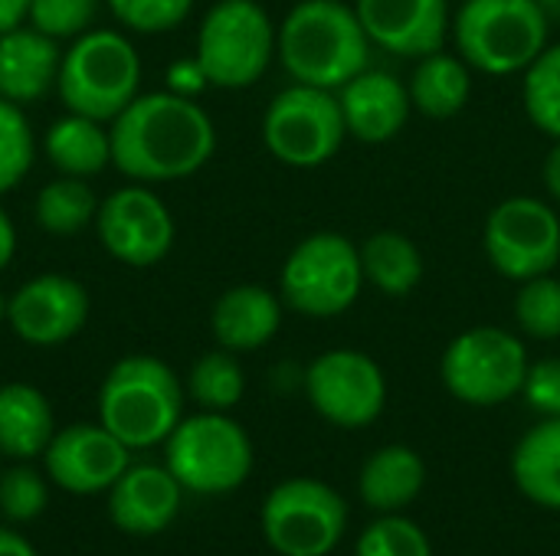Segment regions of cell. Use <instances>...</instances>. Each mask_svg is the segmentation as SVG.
Segmentation results:
<instances>
[{
	"label": "cell",
	"instance_id": "277c9868",
	"mask_svg": "<svg viewBox=\"0 0 560 556\" xmlns=\"http://www.w3.org/2000/svg\"><path fill=\"white\" fill-rule=\"evenodd\" d=\"M541 0H463L453 13L456 52L482 75H522L551 43Z\"/></svg>",
	"mask_w": 560,
	"mask_h": 556
},
{
	"label": "cell",
	"instance_id": "7c38bea8",
	"mask_svg": "<svg viewBox=\"0 0 560 556\" xmlns=\"http://www.w3.org/2000/svg\"><path fill=\"white\" fill-rule=\"evenodd\" d=\"M482 252L502 279L518 285L555 272L560 262L558 210L528 193L505 197L486 216Z\"/></svg>",
	"mask_w": 560,
	"mask_h": 556
},
{
	"label": "cell",
	"instance_id": "603a6c76",
	"mask_svg": "<svg viewBox=\"0 0 560 556\" xmlns=\"http://www.w3.org/2000/svg\"><path fill=\"white\" fill-rule=\"evenodd\" d=\"M427 485V462L410 446H384L361 465V501L377 514H397L410 508Z\"/></svg>",
	"mask_w": 560,
	"mask_h": 556
},
{
	"label": "cell",
	"instance_id": "7a4b0ae2",
	"mask_svg": "<svg viewBox=\"0 0 560 556\" xmlns=\"http://www.w3.org/2000/svg\"><path fill=\"white\" fill-rule=\"evenodd\" d=\"M371 39L345 0H299L276 33V59L292 82L338 92L371 66Z\"/></svg>",
	"mask_w": 560,
	"mask_h": 556
},
{
	"label": "cell",
	"instance_id": "5b68a950",
	"mask_svg": "<svg viewBox=\"0 0 560 556\" xmlns=\"http://www.w3.org/2000/svg\"><path fill=\"white\" fill-rule=\"evenodd\" d=\"M141 85V59L135 43L118 29H89L62 52L56 92L66 111L95 121L118 118Z\"/></svg>",
	"mask_w": 560,
	"mask_h": 556
},
{
	"label": "cell",
	"instance_id": "836d02e7",
	"mask_svg": "<svg viewBox=\"0 0 560 556\" xmlns=\"http://www.w3.org/2000/svg\"><path fill=\"white\" fill-rule=\"evenodd\" d=\"M354 556H433V544L420 524L404 514H381L358 537Z\"/></svg>",
	"mask_w": 560,
	"mask_h": 556
},
{
	"label": "cell",
	"instance_id": "f1b7e54d",
	"mask_svg": "<svg viewBox=\"0 0 560 556\" xmlns=\"http://www.w3.org/2000/svg\"><path fill=\"white\" fill-rule=\"evenodd\" d=\"M187 397L210 413H226L233 410L243 393H246V374L236 360V354L230 351H210L203 357L194 360L190 374H187Z\"/></svg>",
	"mask_w": 560,
	"mask_h": 556
},
{
	"label": "cell",
	"instance_id": "4dcf8cb0",
	"mask_svg": "<svg viewBox=\"0 0 560 556\" xmlns=\"http://www.w3.org/2000/svg\"><path fill=\"white\" fill-rule=\"evenodd\" d=\"M515 321L532 341H560V279L555 272L518 285Z\"/></svg>",
	"mask_w": 560,
	"mask_h": 556
},
{
	"label": "cell",
	"instance_id": "60d3db41",
	"mask_svg": "<svg viewBox=\"0 0 560 556\" xmlns=\"http://www.w3.org/2000/svg\"><path fill=\"white\" fill-rule=\"evenodd\" d=\"M0 556H39V554H36V547H33L23 534H16L13 528H3V524H0Z\"/></svg>",
	"mask_w": 560,
	"mask_h": 556
},
{
	"label": "cell",
	"instance_id": "484cf974",
	"mask_svg": "<svg viewBox=\"0 0 560 556\" xmlns=\"http://www.w3.org/2000/svg\"><path fill=\"white\" fill-rule=\"evenodd\" d=\"M512 478L538 508L560 511V416L535 423L515 446Z\"/></svg>",
	"mask_w": 560,
	"mask_h": 556
},
{
	"label": "cell",
	"instance_id": "8992f818",
	"mask_svg": "<svg viewBox=\"0 0 560 556\" xmlns=\"http://www.w3.org/2000/svg\"><path fill=\"white\" fill-rule=\"evenodd\" d=\"M164 465L187 495H230L253 475V439L233 416L200 410L167 436Z\"/></svg>",
	"mask_w": 560,
	"mask_h": 556
},
{
	"label": "cell",
	"instance_id": "d590c367",
	"mask_svg": "<svg viewBox=\"0 0 560 556\" xmlns=\"http://www.w3.org/2000/svg\"><path fill=\"white\" fill-rule=\"evenodd\" d=\"M105 3L125 29L141 36L174 29L194 10V0H105Z\"/></svg>",
	"mask_w": 560,
	"mask_h": 556
},
{
	"label": "cell",
	"instance_id": "74e56055",
	"mask_svg": "<svg viewBox=\"0 0 560 556\" xmlns=\"http://www.w3.org/2000/svg\"><path fill=\"white\" fill-rule=\"evenodd\" d=\"M167 82H171V92H177V95H187V98H194V95H197L203 85H210L197 59L174 62V66H171V72H167Z\"/></svg>",
	"mask_w": 560,
	"mask_h": 556
},
{
	"label": "cell",
	"instance_id": "ab89813d",
	"mask_svg": "<svg viewBox=\"0 0 560 556\" xmlns=\"http://www.w3.org/2000/svg\"><path fill=\"white\" fill-rule=\"evenodd\" d=\"M541 180H545V187H548L551 200H555V203H560V141H555V144H551V151H548V157H545Z\"/></svg>",
	"mask_w": 560,
	"mask_h": 556
},
{
	"label": "cell",
	"instance_id": "9c48e42d",
	"mask_svg": "<svg viewBox=\"0 0 560 556\" xmlns=\"http://www.w3.org/2000/svg\"><path fill=\"white\" fill-rule=\"evenodd\" d=\"M276 33L259 0H217L200 20L194 59L210 85L249 88L276 59Z\"/></svg>",
	"mask_w": 560,
	"mask_h": 556
},
{
	"label": "cell",
	"instance_id": "e0dca14e",
	"mask_svg": "<svg viewBox=\"0 0 560 556\" xmlns=\"http://www.w3.org/2000/svg\"><path fill=\"white\" fill-rule=\"evenodd\" d=\"M354 13L371 46L413 62L446 49L453 33L450 0H354Z\"/></svg>",
	"mask_w": 560,
	"mask_h": 556
},
{
	"label": "cell",
	"instance_id": "b9f144b4",
	"mask_svg": "<svg viewBox=\"0 0 560 556\" xmlns=\"http://www.w3.org/2000/svg\"><path fill=\"white\" fill-rule=\"evenodd\" d=\"M26 10H30V0H0V33H7L13 26H23Z\"/></svg>",
	"mask_w": 560,
	"mask_h": 556
},
{
	"label": "cell",
	"instance_id": "9a60e30c",
	"mask_svg": "<svg viewBox=\"0 0 560 556\" xmlns=\"http://www.w3.org/2000/svg\"><path fill=\"white\" fill-rule=\"evenodd\" d=\"M128 465L131 449L121 446L102 423H75L56 429L43 452V472L49 485L75 498L108 495Z\"/></svg>",
	"mask_w": 560,
	"mask_h": 556
},
{
	"label": "cell",
	"instance_id": "cb8c5ba5",
	"mask_svg": "<svg viewBox=\"0 0 560 556\" xmlns=\"http://www.w3.org/2000/svg\"><path fill=\"white\" fill-rule=\"evenodd\" d=\"M410 105L417 115L433 121L456 118L472 95V66L459 52L436 49L423 59H417L410 79H407Z\"/></svg>",
	"mask_w": 560,
	"mask_h": 556
},
{
	"label": "cell",
	"instance_id": "f35d334b",
	"mask_svg": "<svg viewBox=\"0 0 560 556\" xmlns=\"http://www.w3.org/2000/svg\"><path fill=\"white\" fill-rule=\"evenodd\" d=\"M13 256H16V226L10 213L0 206V272L13 262Z\"/></svg>",
	"mask_w": 560,
	"mask_h": 556
},
{
	"label": "cell",
	"instance_id": "d6a6232c",
	"mask_svg": "<svg viewBox=\"0 0 560 556\" xmlns=\"http://www.w3.org/2000/svg\"><path fill=\"white\" fill-rule=\"evenodd\" d=\"M49 505V478L46 472H36L30 462H16L7 472H0V514L10 524H30L36 521Z\"/></svg>",
	"mask_w": 560,
	"mask_h": 556
},
{
	"label": "cell",
	"instance_id": "4fadbf2b",
	"mask_svg": "<svg viewBox=\"0 0 560 556\" xmlns=\"http://www.w3.org/2000/svg\"><path fill=\"white\" fill-rule=\"evenodd\" d=\"M312 410L338 429H364L387 406V377L381 364L351 347L318 354L302 374Z\"/></svg>",
	"mask_w": 560,
	"mask_h": 556
},
{
	"label": "cell",
	"instance_id": "4316f807",
	"mask_svg": "<svg viewBox=\"0 0 560 556\" xmlns=\"http://www.w3.org/2000/svg\"><path fill=\"white\" fill-rule=\"evenodd\" d=\"M364 282L374 285L384 298H407L423 282V252L400 229H377L361 246Z\"/></svg>",
	"mask_w": 560,
	"mask_h": 556
},
{
	"label": "cell",
	"instance_id": "ffe728a7",
	"mask_svg": "<svg viewBox=\"0 0 560 556\" xmlns=\"http://www.w3.org/2000/svg\"><path fill=\"white\" fill-rule=\"evenodd\" d=\"M285 301L266 285H233L226 288L210 311L213 341L230 354H253L266 347L282 328Z\"/></svg>",
	"mask_w": 560,
	"mask_h": 556
},
{
	"label": "cell",
	"instance_id": "8fae6325",
	"mask_svg": "<svg viewBox=\"0 0 560 556\" xmlns=\"http://www.w3.org/2000/svg\"><path fill=\"white\" fill-rule=\"evenodd\" d=\"M259 524L279 556H328L348 531V505L328 482L289 478L266 495Z\"/></svg>",
	"mask_w": 560,
	"mask_h": 556
},
{
	"label": "cell",
	"instance_id": "6da1fadb",
	"mask_svg": "<svg viewBox=\"0 0 560 556\" xmlns=\"http://www.w3.org/2000/svg\"><path fill=\"white\" fill-rule=\"evenodd\" d=\"M108 134L115 170L135 184L184 180L207 167L217 151L213 118L194 98L171 88L138 95L108 121Z\"/></svg>",
	"mask_w": 560,
	"mask_h": 556
},
{
	"label": "cell",
	"instance_id": "2e32d148",
	"mask_svg": "<svg viewBox=\"0 0 560 556\" xmlns=\"http://www.w3.org/2000/svg\"><path fill=\"white\" fill-rule=\"evenodd\" d=\"M89 321V292L82 282L49 272L23 282L7 298V324L30 347H59Z\"/></svg>",
	"mask_w": 560,
	"mask_h": 556
},
{
	"label": "cell",
	"instance_id": "ac0fdd59",
	"mask_svg": "<svg viewBox=\"0 0 560 556\" xmlns=\"http://www.w3.org/2000/svg\"><path fill=\"white\" fill-rule=\"evenodd\" d=\"M184 495L187 492L167 472V465H128L108 488V518L121 534L154 537L177 521Z\"/></svg>",
	"mask_w": 560,
	"mask_h": 556
},
{
	"label": "cell",
	"instance_id": "7bdbcfd3",
	"mask_svg": "<svg viewBox=\"0 0 560 556\" xmlns=\"http://www.w3.org/2000/svg\"><path fill=\"white\" fill-rule=\"evenodd\" d=\"M3 321H7V298L0 295V324H3Z\"/></svg>",
	"mask_w": 560,
	"mask_h": 556
},
{
	"label": "cell",
	"instance_id": "8d00e7d4",
	"mask_svg": "<svg viewBox=\"0 0 560 556\" xmlns=\"http://www.w3.org/2000/svg\"><path fill=\"white\" fill-rule=\"evenodd\" d=\"M522 397L541 419L560 416V357H545L528 367Z\"/></svg>",
	"mask_w": 560,
	"mask_h": 556
},
{
	"label": "cell",
	"instance_id": "d4e9b609",
	"mask_svg": "<svg viewBox=\"0 0 560 556\" xmlns=\"http://www.w3.org/2000/svg\"><path fill=\"white\" fill-rule=\"evenodd\" d=\"M49 164L66 177H95L112 164V134L105 121L66 111L56 118L43 138Z\"/></svg>",
	"mask_w": 560,
	"mask_h": 556
},
{
	"label": "cell",
	"instance_id": "52a82bcc",
	"mask_svg": "<svg viewBox=\"0 0 560 556\" xmlns=\"http://www.w3.org/2000/svg\"><path fill=\"white\" fill-rule=\"evenodd\" d=\"M364 285L361 249L335 229H322L295 242L279 272V295L285 308L315 321L351 311Z\"/></svg>",
	"mask_w": 560,
	"mask_h": 556
},
{
	"label": "cell",
	"instance_id": "7402d4cb",
	"mask_svg": "<svg viewBox=\"0 0 560 556\" xmlns=\"http://www.w3.org/2000/svg\"><path fill=\"white\" fill-rule=\"evenodd\" d=\"M56 436V416L49 397L33 383L0 387V459L33 462L43 459Z\"/></svg>",
	"mask_w": 560,
	"mask_h": 556
},
{
	"label": "cell",
	"instance_id": "3957f363",
	"mask_svg": "<svg viewBox=\"0 0 560 556\" xmlns=\"http://www.w3.org/2000/svg\"><path fill=\"white\" fill-rule=\"evenodd\" d=\"M184 397L187 390L164 360L131 354L112 364L98 387V423L131 452L154 449L184 419Z\"/></svg>",
	"mask_w": 560,
	"mask_h": 556
},
{
	"label": "cell",
	"instance_id": "f546056e",
	"mask_svg": "<svg viewBox=\"0 0 560 556\" xmlns=\"http://www.w3.org/2000/svg\"><path fill=\"white\" fill-rule=\"evenodd\" d=\"M522 105L538 131L560 141V43L548 46L522 72Z\"/></svg>",
	"mask_w": 560,
	"mask_h": 556
},
{
	"label": "cell",
	"instance_id": "44dd1931",
	"mask_svg": "<svg viewBox=\"0 0 560 556\" xmlns=\"http://www.w3.org/2000/svg\"><path fill=\"white\" fill-rule=\"evenodd\" d=\"M59 39L26 26L0 33V98L13 105L39 102L59 79Z\"/></svg>",
	"mask_w": 560,
	"mask_h": 556
},
{
	"label": "cell",
	"instance_id": "1f68e13d",
	"mask_svg": "<svg viewBox=\"0 0 560 556\" xmlns=\"http://www.w3.org/2000/svg\"><path fill=\"white\" fill-rule=\"evenodd\" d=\"M36 141L20 105L0 98V197L10 193L33 167Z\"/></svg>",
	"mask_w": 560,
	"mask_h": 556
},
{
	"label": "cell",
	"instance_id": "30bf717a",
	"mask_svg": "<svg viewBox=\"0 0 560 556\" xmlns=\"http://www.w3.org/2000/svg\"><path fill=\"white\" fill-rule=\"evenodd\" d=\"M348 141V125L341 115L338 92L292 82L282 88L262 115L266 151L295 170L325 167Z\"/></svg>",
	"mask_w": 560,
	"mask_h": 556
},
{
	"label": "cell",
	"instance_id": "5bb4252c",
	"mask_svg": "<svg viewBox=\"0 0 560 556\" xmlns=\"http://www.w3.org/2000/svg\"><path fill=\"white\" fill-rule=\"evenodd\" d=\"M95 229L102 249L131 269L158 265L177 236L167 203L148 187H121L98 203Z\"/></svg>",
	"mask_w": 560,
	"mask_h": 556
},
{
	"label": "cell",
	"instance_id": "ba28073f",
	"mask_svg": "<svg viewBox=\"0 0 560 556\" xmlns=\"http://www.w3.org/2000/svg\"><path fill=\"white\" fill-rule=\"evenodd\" d=\"M532 357L518 334L499 324H479L456 334L440 357L446 393L466 406L492 410L522 397Z\"/></svg>",
	"mask_w": 560,
	"mask_h": 556
},
{
	"label": "cell",
	"instance_id": "d6986e66",
	"mask_svg": "<svg viewBox=\"0 0 560 556\" xmlns=\"http://www.w3.org/2000/svg\"><path fill=\"white\" fill-rule=\"evenodd\" d=\"M338 102L348 125V138L361 144L394 141L413 115L407 82H400L394 72L371 66L338 88Z\"/></svg>",
	"mask_w": 560,
	"mask_h": 556
},
{
	"label": "cell",
	"instance_id": "e575fe53",
	"mask_svg": "<svg viewBox=\"0 0 560 556\" xmlns=\"http://www.w3.org/2000/svg\"><path fill=\"white\" fill-rule=\"evenodd\" d=\"M98 0H30L26 23L52 39H75L92 29Z\"/></svg>",
	"mask_w": 560,
	"mask_h": 556
},
{
	"label": "cell",
	"instance_id": "83f0119b",
	"mask_svg": "<svg viewBox=\"0 0 560 556\" xmlns=\"http://www.w3.org/2000/svg\"><path fill=\"white\" fill-rule=\"evenodd\" d=\"M98 213V197L82 177H59L39 187L33 200V216L43 233L52 236H75L89 223H95Z\"/></svg>",
	"mask_w": 560,
	"mask_h": 556
}]
</instances>
